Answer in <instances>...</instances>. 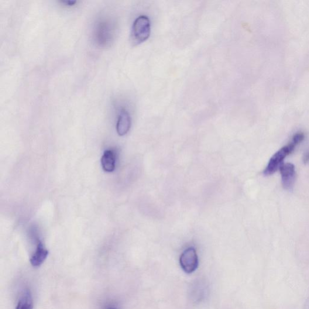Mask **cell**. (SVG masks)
Listing matches in <instances>:
<instances>
[{"label": "cell", "instance_id": "6da1fadb", "mask_svg": "<svg viewBox=\"0 0 309 309\" xmlns=\"http://www.w3.org/2000/svg\"><path fill=\"white\" fill-rule=\"evenodd\" d=\"M118 26L112 16H104L95 23L92 36L94 43L102 49L109 47L115 39Z\"/></svg>", "mask_w": 309, "mask_h": 309}, {"label": "cell", "instance_id": "7a4b0ae2", "mask_svg": "<svg viewBox=\"0 0 309 309\" xmlns=\"http://www.w3.org/2000/svg\"><path fill=\"white\" fill-rule=\"evenodd\" d=\"M150 35V22L149 18L146 15H141L137 18L133 23L130 41L133 45L137 46L142 44Z\"/></svg>", "mask_w": 309, "mask_h": 309}, {"label": "cell", "instance_id": "3957f363", "mask_svg": "<svg viewBox=\"0 0 309 309\" xmlns=\"http://www.w3.org/2000/svg\"><path fill=\"white\" fill-rule=\"evenodd\" d=\"M297 144L292 140L291 142L286 146H285L280 149L279 151L271 157L268 164H267L266 169L263 171V174L265 176L274 174L276 171L279 169L280 167L283 164V161L286 157L295 149Z\"/></svg>", "mask_w": 309, "mask_h": 309}, {"label": "cell", "instance_id": "277c9868", "mask_svg": "<svg viewBox=\"0 0 309 309\" xmlns=\"http://www.w3.org/2000/svg\"><path fill=\"white\" fill-rule=\"evenodd\" d=\"M180 264L185 273L191 274L197 269L199 260L197 250L194 247L185 249L180 257Z\"/></svg>", "mask_w": 309, "mask_h": 309}, {"label": "cell", "instance_id": "5b68a950", "mask_svg": "<svg viewBox=\"0 0 309 309\" xmlns=\"http://www.w3.org/2000/svg\"><path fill=\"white\" fill-rule=\"evenodd\" d=\"M281 183L285 190L293 189L296 171L294 165L291 163L283 164L280 168Z\"/></svg>", "mask_w": 309, "mask_h": 309}, {"label": "cell", "instance_id": "8992f818", "mask_svg": "<svg viewBox=\"0 0 309 309\" xmlns=\"http://www.w3.org/2000/svg\"><path fill=\"white\" fill-rule=\"evenodd\" d=\"M131 126V118L126 109L123 108L120 110L117 122L116 129L120 136H123L129 132Z\"/></svg>", "mask_w": 309, "mask_h": 309}, {"label": "cell", "instance_id": "52a82bcc", "mask_svg": "<svg viewBox=\"0 0 309 309\" xmlns=\"http://www.w3.org/2000/svg\"><path fill=\"white\" fill-rule=\"evenodd\" d=\"M49 255V252L45 248L43 243L38 240L35 253L30 259V263L33 267H39Z\"/></svg>", "mask_w": 309, "mask_h": 309}, {"label": "cell", "instance_id": "ba28073f", "mask_svg": "<svg viewBox=\"0 0 309 309\" xmlns=\"http://www.w3.org/2000/svg\"><path fill=\"white\" fill-rule=\"evenodd\" d=\"M116 154L114 150L105 151L101 159L103 169L106 172H112L115 169Z\"/></svg>", "mask_w": 309, "mask_h": 309}, {"label": "cell", "instance_id": "9c48e42d", "mask_svg": "<svg viewBox=\"0 0 309 309\" xmlns=\"http://www.w3.org/2000/svg\"><path fill=\"white\" fill-rule=\"evenodd\" d=\"M33 301L32 294L29 290L27 289L20 298L16 309H33Z\"/></svg>", "mask_w": 309, "mask_h": 309}, {"label": "cell", "instance_id": "30bf717a", "mask_svg": "<svg viewBox=\"0 0 309 309\" xmlns=\"http://www.w3.org/2000/svg\"><path fill=\"white\" fill-rule=\"evenodd\" d=\"M61 3H63V4H64L65 5H66V6H73L75 4V3H77V2L76 1H63V2H61Z\"/></svg>", "mask_w": 309, "mask_h": 309}, {"label": "cell", "instance_id": "8fae6325", "mask_svg": "<svg viewBox=\"0 0 309 309\" xmlns=\"http://www.w3.org/2000/svg\"><path fill=\"white\" fill-rule=\"evenodd\" d=\"M304 162L305 163H309V151L305 153L304 156Z\"/></svg>", "mask_w": 309, "mask_h": 309}, {"label": "cell", "instance_id": "7c38bea8", "mask_svg": "<svg viewBox=\"0 0 309 309\" xmlns=\"http://www.w3.org/2000/svg\"><path fill=\"white\" fill-rule=\"evenodd\" d=\"M108 309H117V308H114V307H110V308H109Z\"/></svg>", "mask_w": 309, "mask_h": 309}]
</instances>
